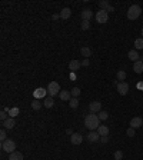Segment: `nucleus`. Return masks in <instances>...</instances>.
Segmentation results:
<instances>
[{
	"instance_id": "obj_1",
	"label": "nucleus",
	"mask_w": 143,
	"mask_h": 160,
	"mask_svg": "<svg viewBox=\"0 0 143 160\" xmlns=\"http://www.w3.org/2000/svg\"><path fill=\"white\" fill-rule=\"evenodd\" d=\"M85 126L89 129V130H97L99 126H100V119H99V116L95 114V113H92V114H88L86 117H85Z\"/></svg>"
},
{
	"instance_id": "obj_2",
	"label": "nucleus",
	"mask_w": 143,
	"mask_h": 160,
	"mask_svg": "<svg viewBox=\"0 0 143 160\" xmlns=\"http://www.w3.org/2000/svg\"><path fill=\"white\" fill-rule=\"evenodd\" d=\"M140 15H142V7L139 4H132L127 10V19L129 20H136V19H139Z\"/></svg>"
},
{
	"instance_id": "obj_3",
	"label": "nucleus",
	"mask_w": 143,
	"mask_h": 160,
	"mask_svg": "<svg viewBox=\"0 0 143 160\" xmlns=\"http://www.w3.org/2000/svg\"><path fill=\"white\" fill-rule=\"evenodd\" d=\"M62 90H60V84L57 81H50L47 86V93L50 97H55L56 95H59Z\"/></svg>"
},
{
	"instance_id": "obj_4",
	"label": "nucleus",
	"mask_w": 143,
	"mask_h": 160,
	"mask_svg": "<svg viewBox=\"0 0 143 160\" xmlns=\"http://www.w3.org/2000/svg\"><path fill=\"white\" fill-rule=\"evenodd\" d=\"M1 149H3V152H6V153H13V152H16V143L13 140L7 139V140L1 142Z\"/></svg>"
},
{
	"instance_id": "obj_5",
	"label": "nucleus",
	"mask_w": 143,
	"mask_h": 160,
	"mask_svg": "<svg viewBox=\"0 0 143 160\" xmlns=\"http://www.w3.org/2000/svg\"><path fill=\"white\" fill-rule=\"evenodd\" d=\"M95 17H96V22H97V23L103 24L109 20V13H107L106 10H100V9H99V12H96Z\"/></svg>"
},
{
	"instance_id": "obj_6",
	"label": "nucleus",
	"mask_w": 143,
	"mask_h": 160,
	"mask_svg": "<svg viewBox=\"0 0 143 160\" xmlns=\"http://www.w3.org/2000/svg\"><path fill=\"white\" fill-rule=\"evenodd\" d=\"M116 87H117L119 95H122V96H126L127 93H129V84L125 83V81H119V84H117Z\"/></svg>"
},
{
	"instance_id": "obj_7",
	"label": "nucleus",
	"mask_w": 143,
	"mask_h": 160,
	"mask_svg": "<svg viewBox=\"0 0 143 160\" xmlns=\"http://www.w3.org/2000/svg\"><path fill=\"white\" fill-rule=\"evenodd\" d=\"M102 110V103L100 102H92L89 104V112L90 113H99Z\"/></svg>"
},
{
	"instance_id": "obj_8",
	"label": "nucleus",
	"mask_w": 143,
	"mask_h": 160,
	"mask_svg": "<svg viewBox=\"0 0 143 160\" xmlns=\"http://www.w3.org/2000/svg\"><path fill=\"white\" fill-rule=\"evenodd\" d=\"M3 123V129H13L15 126H16V120L13 119V117H7V119L4 120V121H1Z\"/></svg>"
},
{
	"instance_id": "obj_9",
	"label": "nucleus",
	"mask_w": 143,
	"mask_h": 160,
	"mask_svg": "<svg viewBox=\"0 0 143 160\" xmlns=\"http://www.w3.org/2000/svg\"><path fill=\"white\" fill-rule=\"evenodd\" d=\"M143 126V119L142 117H133V119L130 120V127L133 129H139Z\"/></svg>"
},
{
	"instance_id": "obj_10",
	"label": "nucleus",
	"mask_w": 143,
	"mask_h": 160,
	"mask_svg": "<svg viewBox=\"0 0 143 160\" xmlns=\"http://www.w3.org/2000/svg\"><path fill=\"white\" fill-rule=\"evenodd\" d=\"M92 17H93V12H92L90 9H83V10H82V20L90 22Z\"/></svg>"
},
{
	"instance_id": "obj_11",
	"label": "nucleus",
	"mask_w": 143,
	"mask_h": 160,
	"mask_svg": "<svg viewBox=\"0 0 143 160\" xmlns=\"http://www.w3.org/2000/svg\"><path fill=\"white\" fill-rule=\"evenodd\" d=\"M133 72L137 73V74H140V73H143V60H142V59L133 63Z\"/></svg>"
},
{
	"instance_id": "obj_12",
	"label": "nucleus",
	"mask_w": 143,
	"mask_h": 160,
	"mask_svg": "<svg viewBox=\"0 0 143 160\" xmlns=\"http://www.w3.org/2000/svg\"><path fill=\"white\" fill-rule=\"evenodd\" d=\"M80 67H82V62L79 60H70V63H69V69H70L72 72H76V70H79Z\"/></svg>"
},
{
	"instance_id": "obj_13",
	"label": "nucleus",
	"mask_w": 143,
	"mask_h": 160,
	"mask_svg": "<svg viewBox=\"0 0 143 160\" xmlns=\"http://www.w3.org/2000/svg\"><path fill=\"white\" fill-rule=\"evenodd\" d=\"M47 93V89H36L34 92H33V96H34V99H42V97H45V95Z\"/></svg>"
},
{
	"instance_id": "obj_14",
	"label": "nucleus",
	"mask_w": 143,
	"mask_h": 160,
	"mask_svg": "<svg viewBox=\"0 0 143 160\" xmlns=\"http://www.w3.org/2000/svg\"><path fill=\"white\" fill-rule=\"evenodd\" d=\"M70 140H72V143L73 144H80L82 142H83V136L80 135V133H73L70 137Z\"/></svg>"
},
{
	"instance_id": "obj_15",
	"label": "nucleus",
	"mask_w": 143,
	"mask_h": 160,
	"mask_svg": "<svg viewBox=\"0 0 143 160\" xmlns=\"http://www.w3.org/2000/svg\"><path fill=\"white\" fill-rule=\"evenodd\" d=\"M99 139H100V135H99L97 132H95V130H93V132H90V133L88 135V140H89V142H92V143L97 142Z\"/></svg>"
},
{
	"instance_id": "obj_16",
	"label": "nucleus",
	"mask_w": 143,
	"mask_h": 160,
	"mask_svg": "<svg viewBox=\"0 0 143 160\" xmlns=\"http://www.w3.org/2000/svg\"><path fill=\"white\" fill-rule=\"evenodd\" d=\"M127 57L135 63V62H137V60H140V56H139V53L136 52V50H130L129 53H127Z\"/></svg>"
},
{
	"instance_id": "obj_17",
	"label": "nucleus",
	"mask_w": 143,
	"mask_h": 160,
	"mask_svg": "<svg viewBox=\"0 0 143 160\" xmlns=\"http://www.w3.org/2000/svg\"><path fill=\"white\" fill-rule=\"evenodd\" d=\"M43 106L46 107V109H50V107H53L55 106V99L53 97H46V99H43Z\"/></svg>"
},
{
	"instance_id": "obj_18",
	"label": "nucleus",
	"mask_w": 143,
	"mask_h": 160,
	"mask_svg": "<svg viewBox=\"0 0 143 160\" xmlns=\"http://www.w3.org/2000/svg\"><path fill=\"white\" fill-rule=\"evenodd\" d=\"M72 16V10L69 7H64L62 9V12H60V19H63V20H67L69 17Z\"/></svg>"
},
{
	"instance_id": "obj_19",
	"label": "nucleus",
	"mask_w": 143,
	"mask_h": 160,
	"mask_svg": "<svg viewBox=\"0 0 143 160\" xmlns=\"http://www.w3.org/2000/svg\"><path fill=\"white\" fill-rule=\"evenodd\" d=\"M59 97H60L62 100H64V102H69L72 99V93L67 92V90H62V92L59 93Z\"/></svg>"
},
{
	"instance_id": "obj_20",
	"label": "nucleus",
	"mask_w": 143,
	"mask_h": 160,
	"mask_svg": "<svg viewBox=\"0 0 143 160\" xmlns=\"http://www.w3.org/2000/svg\"><path fill=\"white\" fill-rule=\"evenodd\" d=\"M80 53H82V56L85 57V59H89V57L92 56V49L88 47V46H85V47L80 49Z\"/></svg>"
},
{
	"instance_id": "obj_21",
	"label": "nucleus",
	"mask_w": 143,
	"mask_h": 160,
	"mask_svg": "<svg viewBox=\"0 0 143 160\" xmlns=\"http://www.w3.org/2000/svg\"><path fill=\"white\" fill-rule=\"evenodd\" d=\"M9 160H23V154L20 152H13V153H10Z\"/></svg>"
},
{
	"instance_id": "obj_22",
	"label": "nucleus",
	"mask_w": 143,
	"mask_h": 160,
	"mask_svg": "<svg viewBox=\"0 0 143 160\" xmlns=\"http://www.w3.org/2000/svg\"><path fill=\"white\" fill-rule=\"evenodd\" d=\"M97 133L100 135V136H107L109 135V127L107 126H99V129H97Z\"/></svg>"
},
{
	"instance_id": "obj_23",
	"label": "nucleus",
	"mask_w": 143,
	"mask_h": 160,
	"mask_svg": "<svg viewBox=\"0 0 143 160\" xmlns=\"http://www.w3.org/2000/svg\"><path fill=\"white\" fill-rule=\"evenodd\" d=\"M99 7H100V10H109V7H110V3L107 1V0H100L99 1Z\"/></svg>"
},
{
	"instance_id": "obj_24",
	"label": "nucleus",
	"mask_w": 143,
	"mask_h": 160,
	"mask_svg": "<svg viewBox=\"0 0 143 160\" xmlns=\"http://www.w3.org/2000/svg\"><path fill=\"white\" fill-rule=\"evenodd\" d=\"M19 113H20V109L19 107H12L10 110H9V117H16V116H19Z\"/></svg>"
},
{
	"instance_id": "obj_25",
	"label": "nucleus",
	"mask_w": 143,
	"mask_h": 160,
	"mask_svg": "<svg viewBox=\"0 0 143 160\" xmlns=\"http://www.w3.org/2000/svg\"><path fill=\"white\" fill-rule=\"evenodd\" d=\"M69 106H70L72 109H76L79 106V99L77 97H72L70 100H69Z\"/></svg>"
},
{
	"instance_id": "obj_26",
	"label": "nucleus",
	"mask_w": 143,
	"mask_h": 160,
	"mask_svg": "<svg viewBox=\"0 0 143 160\" xmlns=\"http://www.w3.org/2000/svg\"><path fill=\"white\" fill-rule=\"evenodd\" d=\"M40 107H42V103L39 102V99H34L32 102V109L33 110H39Z\"/></svg>"
},
{
	"instance_id": "obj_27",
	"label": "nucleus",
	"mask_w": 143,
	"mask_h": 160,
	"mask_svg": "<svg viewBox=\"0 0 143 160\" xmlns=\"http://www.w3.org/2000/svg\"><path fill=\"white\" fill-rule=\"evenodd\" d=\"M135 49H143V37H139V39L135 40Z\"/></svg>"
},
{
	"instance_id": "obj_28",
	"label": "nucleus",
	"mask_w": 143,
	"mask_h": 160,
	"mask_svg": "<svg viewBox=\"0 0 143 160\" xmlns=\"http://www.w3.org/2000/svg\"><path fill=\"white\" fill-rule=\"evenodd\" d=\"M116 77H117V80L123 81V80L126 79V72H125V70H119V72H117V74H116Z\"/></svg>"
},
{
	"instance_id": "obj_29",
	"label": "nucleus",
	"mask_w": 143,
	"mask_h": 160,
	"mask_svg": "<svg viewBox=\"0 0 143 160\" xmlns=\"http://www.w3.org/2000/svg\"><path fill=\"white\" fill-rule=\"evenodd\" d=\"M70 93H72V97H77V99H79V96H80V89L79 87H73L70 90Z\"/></svg>"
},
{
	"instance_id": "obj_30",
	"label": "nucleus",
	"mask_w": 143,
	"mask_h": 160,
	"mask_svg": "<svg viewBox=\"0 0 143 160\" xmlns=\"http://www.w3.org/2000/svg\"><path fill=\"white\" fill-rule=\"evenodd\" d=\"M97 116H99V119H100V120H107V117H109V113L104 112V110H100Z\"/></svg>"
},
{
	"instance_id": "obj_31",
	"label": "nucleus",
	"mask_w": 143,
	"mask_h": 160,
	"mask_svg": "<svg viewBox=\"0 0 143 160\" xmlns=\"http://www.w3.org/2000/svg\"><path fill=\"white\" fill-rule=\"evenodd\" d=\"M113 157H115V160H122V159H123V152H122V150H117V152H115Z\"/></svg>"
},
{
	"instance_id": "obj_32",
	"label": "nucleus",
	"mask_w": 143,
	"mask_h": 160,
	"mask_svg": "<svg viewBox=\"0 0 143 160\" xmlns=\"http://www.w3.org/2000/svg\"><path fill=\"white\" fill-rule=\"evenodd\" d=\"M89 29H90V22L83 20V22H82V30H89Z\"/></svg>"
},
{
	"instance_id": "obj_33",
	"label": "nucleus",
	"mask_w": 143,
	"mask_h": 160,
	"mask_svg": "<svg viewBox=\"0 0 143 160\" xmlns=\"http://www.w3.org/2000/svg\"><path fill=\"white\" fill-rule=\"evenodd\" d=\"M0 140H1V142L7 140V136H6V129H3V130L0 132Z\"/></svg>"
},
{
	"instance_id": "obj_34",
	"label": "nucleus",
	"mask_w": 143,
	"mask_h": 160,
	"mask_svg": "<svg viewBox=\"0 0 143 160\" xmlns=\"http://www.w3.org/2000/svg\"><path fill=\"white\" fill-rule=\"evenodd\" d=\"M126 133H127V136H129V137H135V129H133V127L127 129Z\"/></svg>"
},
{
	"instance_id": "obj_35",
	"label": "nucleus",
	"mask_w": 143,
	"mask_h": 160,
	"mask_svg": "<svg viewBox=\"0 0 143 160\" xmlns=\"http://www.w3.org/2000/svg\"><path fill=\"white\" fill-rule=\"evenodd\" d=\"M7 117H9V116L6 114V112H4V110H1V113H0V119H1V121H4Z\"/></svg>"
},
{
	"instance_id": "obj_36",
	"label": "nucleus",
	"mask_w": 143,
	"mask_h": 160,
	"mask_svg": "<svg viewBox=\"0 0 143 160\" xmlns=\"http://www.w3.org/2000/svg\"><path fill=\"white\" fill-rule=\"evenodd\" d=\"M89 64H90V60H89V59H85V60L82 62V66H85V67H88Z\"/></svg>"
},
{
	"instance_id": "obj_37",
	"label": "nucleus",
	"mask_w": 143,
	"mask_h": 160,
	"mask_svg": "<svg viewBox=\"0 0 143 160\" xmlns=\"http://www.w3.org/2000/svg\"><path fill=\"white\" fill-rule=\"evenodd\" d=\"M52 19H53V20H57V19H60V13H59V15H57V13H55V15L52 16Z\"/></svg>"
},
{
	"instance_id": "obj_38",
	"label": "nucleus",
	"mask_w": 143,
	"mask_h": 160,
	"mask_svg": "<svg viewBox=\"0 0 143 160\" xmlns=\"http://www.w3.org/2000/svg\"><path fill=\"white\" fill-rule=\"evenodd\" d=\"M107 140H109V139H107V136H103V137H102V143H107Z\"/></svg>"
},
{
	"instance_id": "obj_39",
	"label": "nucleus",
	"mask_w": 143,
	"mask_h": 160,
	"mask_svg": "<svg viewBox=\"0 0 143 160\" xmlns=\"http://www.w3.org/2000/svg\"><path fill=\"white\" fill-rule=\"evenodd\" d=\"M66 133H67V135H73V130H72V129H67V130H66Z\"/></svg>"
},
{
	"instance_id": "obj_40",
	"label": "nucleus",
	"mask_w": 143,
	"mask_h": 160,
	"mask_svg": "<svg viewBox=\"0 0 143 160\" xmlns=\"http://www.w3.org/2000/svg\"><path fill=\"white\" fill-rule=\"evenodd\" d=\"M140 33H142V37H143V29H142V32H140Z\"/></svg>"
}]
</instances>
